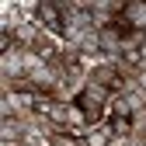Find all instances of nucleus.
I'll return each mask as SVG.
<instances>
[{
	"label": "nucleus",
	"mask_w": 146,
	"mask_h": 146,
	"mask_svg": "<svg viewBox=\"0 0 146 146\" xmlns=\"http://www.w3.org/2000/svg\"><path fill=\"white\" fill-rule=\"evenodd\" d=\"M118 14L132 31H146V0H125Z\"/></svg>",
	"instance_id": "nucleus-1"
},
{
	"label": "nucleus",
	"mask_w": 146,
	"mask_h": 146,
	"mask_svg": "<svg viewBox=\"0 0 146 146\" xmlns=\"http://www.w3.org/2000/svg\"><path fill=\"white\" fill-rule=\"evenodd\" d=\"M111 139H115L111 122H98V125H90V129L84 132V146H108Z\"/></svg>",
	"instance_id": "nucleus-2"
},
{
	"label": "nucleus",
	"mask_w": 146,
	"mask_h": 146,
	"mask_svg": "<svg viewBox=\"0 0 146 146\" xmlns=\"http://www.w3.org/2000/svg\"><path fill=\"white\" fill-rule=\"evenodd\" d=\"M0 139L4 143H25V118H0Z\"/></svg>",
	"instance_id": "nucleus-3"
},
{
	"label": "nucleus",
	"mask_w": 146,
	"mask_h": 146,
	"mask_svg": "<svg viewBox=\"0 0 146 146\" xmlns=\"http://www.w3.org/2000/svg\"><path fill=\"white\" fill-rule=\"evenodd\" d=\"M132 80H136V84H139V87H143V90H146V66H139V70H136V73H132Z\"/></svg>",
	"instance_id": "nucleus-4"
},
{
	"label": "nucleus",
	"mask_w": 146,
	"mask_h": 146,
	"mask_svg": "<svg viewBox=\"0 0 146 146\" xmlns=\"http://www.w3.org/2000/svg\"><path fill=\"white\" fill-rule=\"evenodd\" d=\"M139 59H143V66H146V42L139 45Z\"/></svg>",
	"instance_id": "nucleus-5"
}]
</instances>
